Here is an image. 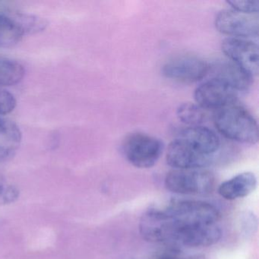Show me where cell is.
<instances>
[{
    "label": "cell",
    "mask_w": 259,
    "mask_h": 259,
    "mask_svg": "<svg viewBox=\"0 0 259 259\" xmlns=\"http://www.w3.org/2000/svg\"><path fill=\"white\" fill-rule=\"evenodd\" d=\"M215 127L227 139L254 145L258 142V125L254 116L236 104L218 110L214 115Z\"/></svg>",
    "instance_id": "cell-1"
},
{
    "label": "cell",
    "mask_w": 259,
    "mask_h": 259,
    "mask_svg": "<svg viewBox=\"0 0 259 259\" xmlns=\"http://www.w3.org/2000/svg\"><path fill=\"white\" fill-rule=\"evenodd\" d=\"M170 228V243L177 229L185 226L214 224L221 218L219 210L213 204L196 200H172L165 208Z\"/></svg>",
    "instance_id": "cell-2"
},
{
    "label": "cell",
    "mask_w": 259,
    "mask_h": 259,
    "mask_svg": "<svg viewBox=\"0 0 259 259\" xmlns=\"http://www.w3.org/2000/svg\"><path fill=\"white\" fill-rule=\"evenodd\" d=\"M214 176L204 169H174L165 177V187L180 195H206L214 186Z\"/></svg>",
    "instance_id": "cell-3"
},
{
    "label": "cell",
    "mask_w": 259,
    "mask_h": 259,
    "mask_svg": "<svg viewBox=\"0 0 259 259\" xmlns=\"http://www.w3.org/2000/svg\"><path fill=\"white\" fill-rule=\"evenodd\" d=\"M122 148L124 156L132 165L139 169H148L158 161L163 144L153 136L135 133L125 137Z\"/></svg>",
    "instance_id": "cell-4"
},
{
    "label": "cell",
    "mask_w": 259,
    "mask_h": 259,
    "mask_svg": "<svg viewBox=\"0 0 259 259\" xmlns=\"http://www.w3.org/2000/svg\"><path fill=\"white\" fill-rule=\"evenodd\" d=\"M214 24L219 32L230 37L245 39L258 36V14L223 10L217 15Z\"/></svg>",
    "instance_id": "cell-5"
},
{
    "label": "cell",
    "mask_w": 259,
    "mask_h": 259,
    "mask_svg": "<svg viewBox=\"0 0 259 259\" xmlns=\"http://www.w3.org/2000/svg\"><path fill=\"white\" fill-rule=\"evenodd\" d=\"M237 92L226 81L212 78L195 89L194 98L201 108L218 110L236 104Z\"/></svg>",
    "instance_id": "cell-6"
},
{
    "label": "cell",
    "mask_w": 259,
    "mask_h": 259,
    "mask_svg": "<svg viewBox=\"0 0 259 259\" xmlns=\"http://www.w3.org/2000/svg\"><path fill=\"white\" fill-rule=\"evenodd\" d=\"M208 72V64L204 60L190 54L172 57L162 68V73L166 78L183 83L196 82Z\"/></svg>",
    "instance_id": "cell-7"
},
{
    "label": "cell",
    "mask_w": 259,
    "mask_h": 259,
    "mask_svg": "<svg viewBox=\"0 0 259 259\" xmlns=\"http://www.w3.org/2000/svg\"><path fill=\"white\" fill-rule=\"evenodd\" d=\"M223 53L254 78L258 74V47L246 39L227 37L221 44Z\"/></svg>",
    "instance_id": "cell-8"
},
{
    "label": "cell",
    "mask_w": 259,
    "mask_h": 259,
    "mask_svg": "<svg viewBox=\"0 0 259 259\" xmlns=\"http://www.w3.org/2000/svg\"><path fill=\"white\" fill-rule=\"evenodd\" d=\"M166 162L174 169H203L213 161L197 151L187 141L178 137L170 142L166 155Z\"/></svg>",
    "instance_id": "cell-9"
},
{
    "label": "cell",
    "mask_w": 259,
    "mask_h": 259,
    "mask_svg": "<svg viewBox=\"0 0 259 259\" xmlns=\"http://www.w3.org/2000/svg\"><path fill=\"white\" fill-rule=\"evenodd\" d=\"M221 236L222 231L217 224L185 226L176 230L172 245L188 248L207 247L217 243Z\"/></svg>",
    "instance_id": "cell-10"
},
{
    "label": "cell",
    "mask_w": 259,
    "mask_h": 259,
    "mask_svg": "<svg viewBox=\"0 0 259 259\" xmlns=\"http://www.w3.org/2000/svg\"><path fill=\"white\" fill-rule=\"evenodd\" d=\"M178 137L187 141L201 154L213 158L221 146L219 136L207 127L200 125L188 127L180 133Z\"/></svg>",
    "instance_id": "cell-11"
},
{
    "label": "cell",
    "mask_w": 259,
    "mask_h": 259,
    "mask_svg": "<svg viewBox=\"0 0 259 259\" xmlns=\"http://www.w3.org/2000/svg\"><path fill=\"white\" fill-rule=\"evenodd\" d=\"M210 69L214 75L213 78L226 81L237 92L248 90L252 84L253 77L230 60L218 62L212 68L209 66Z\"/></svg>",
    "instance_id": "cell-12"
},
{
    "label": "cell",
    "mask_w": 259,
    "mask_h": 259,
    "mask_svg": "<svg viewBox=\"0 0 259 259\" xmlns=\"http://www.w3.org/2000/svg\"><path fill=\"white\" fill-rule=\"evenodd\" d=\"M26 34L24 13H0V48L14 47Z\"/></svg>",
    "instance_id": "cell-13"
},
{
    "label": "cell",
    "mask_w": 259,
    "mask_h": 259,
    "mask_svg": "<svg viewBox=\"0 0 259 259\" xmlns=\"http://www.w3.org/2000/svg\"><path fill=\"white\" fill-rule=\"evenodd\" d=\"M257 186V178L251 172H244L224 182L218 187V193L224 199L236 200L248 196Z\"/></svg>",
    "instance_id": "cell-14"
},
{
    "label": "cell",
    "mask_w": 259,
    "mask_h": 259,
    "mask_svg": "<svg viewBox=\"0 0 259 259\" xmlns=\"http://www.w3.org/2000/svg\"><path fill=\"white\" fill-rule=\"evenodd\" d=\"M20 128L13 121L0 116V163L16 154L22 142Z\"/></svg>",
    "instance_id": "cell-15"
},
{
    "label": "cell",
    "mask_w": 259,
    "mask_h": 259,
    "mask_svg": "<svg viewBox=\"0 0 259 259\" xmlns=\"http://www.w3.org/2000/svg\"><path fill=\"white\" fill-rule=\"evenodd\" d=\"M24 66L19 62L0 57V88L16 85L25 76Z\"/></svg>",
    "instance_id": "cell-16"
},
{
    "label": "cell",
    "mask_w": 259,
    "mask_h": 259,
    "mask_svg": "<svg viewBox=\"0 0 259 259\" xmlns=\"http://www.w3.org/2000/svg\"><path fill=\"white\" fill-rule=\"evenodd\" d=\"M179 120L190 126H197L205 120L204 109L194 103L186 102L180 104L177 110Z\"/></svg>",
    "instance_id": "cell-17"
},
{
    "label": "cell",
    "mask_w": 259,
    "mask_h": 259,
    "mask_svg": "<svg viewBox=\"0 0 259 259\" xmlns=\"http://www.w3.org/2000/svg\"><path fill=\"white\" fill-rule=\"evenodd\" d=\"M227 3L235 11L245 14H258V0H229Z\"/></svg>",
    "instance_id": "cell-18"
},
{
    "label": "cell",
    "mask_w": 259,
    "mask_h": 259,
    "mask_svg": "<svg viewBox=\"0 0 259 259\" xmlns=\"http://www.w3.org/2000/svg\"><path fill=\"white\" fill-rule=\"evenodd\" d=\"M19 197V189L13 185L0 181V205L15 202Z\"/></svg>",
    "instance_id": "cell-19"
},
{
    "label": "cell",
    "mask_w": 259,
    "mask_h": 259,
    "mask_svg": "<svg viewBox=\"0 0 259 259\" xmlns=\"http://www.w3.org/2000/svg\"><path fill=\"white\" fill-rule=\"evenodd\" d=\"M160 259H184L181 257H174V256H165V257H161Z\"/></svg>",
    "instance_id": "cell-20"
},
{
    "label": "cell",
    "mask_w": 259,
    "mask_h": 259,
    "mask_svg": "<svg viewBox=\"0 0 259 259\" xmlns=\"http://www.w3.org/2000/svg\"><path fill=\"white\" fill-rule=\"evenodd\" d=\"M3 89H4V88H0V93H1V92H2Z\"/></svg>",
    "instance_id": "cell-21"
}]
</instances>
